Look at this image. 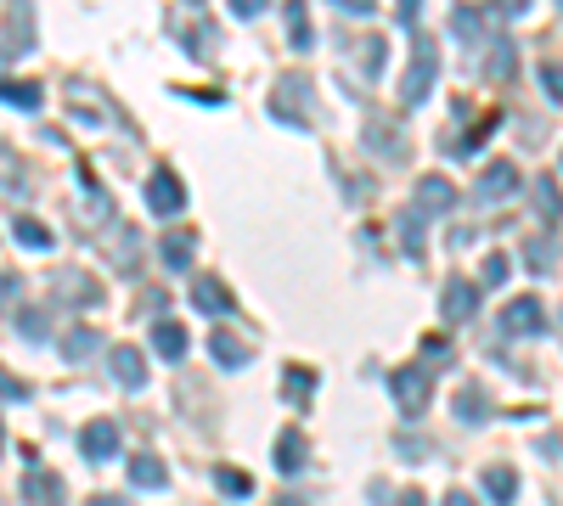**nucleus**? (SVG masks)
Masks as SVG:
<instances>
[{"label": "nucleus", "instance_id": "nucleus-18", "mask_svg": "<svg viewBox=\"0 0 563 506\" xmlns=\"http://www.w3.org/2000/svg\"><path fill=\"white\" fill-rule=\"evenodd\" d=\"M209 355L225 366V371H237V366H248V344H237V337H231L225 326H215L209 332Z\"/></svg>", "mask_w": 563, "mask_h": 506}, {"label": "nucleus", "instance_id": "nucleus-36", "mask_svg": "<svg viewBox=\"0 0 563 506\" xmlns=\"http://www.w3.org/2000/svg\"><path fill=\"white\" fill-rule=\"evenodd\" d=\"M529 259H536V270H552V243H529Z\"/></svg>", "mask_w": 563, "mask_h": 506}, {"label": "nucleus", "instance_id": "nucleus-19", "mask_svg": "<svg viewBox=\"0 0 563 506\" xmlns=\"http://www.w3.org/2000/svg\"><path fill=\"white\" fill-rule=\"evenodd\" d=\"M152 349L163 360H181L186 355V326L181 321H152Z\"/></svg>", "mask_w": 563, "mask_h": 506}, {"label": "nucleus", "instance_id": "nucleus-10", "mask_svg": "<svg viewBox=\"0 0 563 506\" xmlns=\"http://www.w3.org/2000/svg\"><path fill=\"white\" fill-rule=\"evenodd\" d=\"M51 293H57V304H79V310H85V304H96V298H102V287H96V282H85L79 270H57V276H51Z\"/></svg>", "mask_w": 563, "mask_h": 506}, {"label": "nucleus", "instance_id": "nucleus-4", "mask_svg": "<svg viewBox=\"0 0 563 506\" xmlns=\"http://www.w3.org/2000/svg\"><path fill=\"white\" fill-rule=\"evenodd\" d=\"M502 332H513V337H541L547 332V310H541V298H513L507 310H502Z\"/></svg>", "mask_w": 563, "mask_h": 506}, {"label": "nucleus", "instance_id": "nucleus-34", "mask_svg": "<svg viewBox=\"0 0 563 506\" xmlns=\"http://www.w3.org/2000/svg\"><path fill=\"white\" fill-rule=\"evenodd\" d=\"M541 85L552 90V101H563V62H541Z\"/></svg>", "mask_w": 563, "mask_h": 506}, {"label": "nucleus", "instance_id": "nucleus-21", "mask_svg": "<svg viewBox=\"0 0 563 506\" xmlns=\"http://www.w3.org/2000/svg\"><path fill=\"white\" fill-rule=\"evenodd\" d=\"M456 417H462V422H485V417H490V394H485L479 383H462V388H456Z\"/></svg>", "mask_w": 563, "mask_h": 506}, {"label": "nucleus", "instance_id": "nucleus-24", "mask_svg": "<svg viewBox=\"0 0 563 506\" xmlns=\"http://www.w3.org/2000/svg\"><path fill=\"white\" fill-rule=\"evenodd\" d=\"M394 231H401V248H406L412 259H423V209H401Z\"/></svg>", "mask_w": 563, "mask_h": 506}, {"label": "nucleus", "instance_id": "nucleus-9", "mask_svg": "<svg viewBox=\"0 0 563 506\" xmlns=\"http://www.w3.org/2000/svg\"><path fill=\"white\" fill-rule=\"evenodd\" d=\"M192 304L204 316H231L237 310V298H231V287L220 282V276H204V282H192Z\"/></svg>", "mask_w": 563, "mask_h": 506}, {"label": "nucleus", "instance_id": "nucleus-17", "mask_svg": "<svg viewBox=\"0 0 563 506\" xmlns=\"http://www.w3.org/2000/svg\"><path fill=\"white\" fill-rule=\"evenodd\" d=\"M12 236H17V248H35V254L57 248V231H51V225H40V220H28V214H17V220H12Z\"/></svg>", "mask_w": 563, "mask_h": 506}, {"label": "nucleus", "instance_id": "nucleus-6", "mask_svg": "<svg viewBox=\"0 0 563 506\" xmlns=\"http://www.w3.org/2000/svg\"><path fill=\"white\" fill-rule=\"evenodd\" d=\"M23 501L28 506H62V501H69V484H62L51 467H28L23 472Z\"/></svg>", "mask_w": 563, "mask_h": 506}, {"label": "nucleus", "instance_id": "nucleus-37", "mask_svg": "<svg viewBox=\"0 0 563 506\" xmlns=\"http://www.w3.org/2000/svg\"><path fill=\"white\" fill-rule=\"evenodd\" d=\"M231 12H237V17H259L265 0H231Z\"/></svg>", "mask_w": 563, "mask_h": 506}, {"label": "nucleus", "instance_id": "nucleus-28", "mask_svg": "<svg viewBox=\"0 0 563 506\" xmlns=\"http://www.w3.org/2000/svg\"><path fill=\"white\" fill-rule=\"evenodd\" d=\"M513 74V46L507 40H490V57H485V79H507Z\"/></svg>", "mask_w": 563, "mask_h": 506}, {"label": "nucleus", "instance_id": "nucleus-20", "mask_svg": "<svg viewBox=\"0 0 563 506\" xmlns=\"http://www.w3.org/2000/svg\"><path fill=\"white\" fill-rule=\"evenodd\" d=\"M40 85L35 79H0V101H7V108H23V113H35L40 108Z\"/></svg>", "mask_w": 563, "mask_h": 506}, {"label": "nucleus", "instance_id": "nucleus-32", "mask_svg": "<svg viewBox=\"0 0 563 506\" xmlns=\"http://www.w3.org/2000/svg\"><path fill=\"white\" fill-rule=\"evenodd\" d=\"M17 332L28 337V344H46V316H40V310H23V316H17Z\"/></svg>", "mask_w": 563, "mask_h": 506}, {"label": "nucleus", "instance_id": "nucleus-8", "mask_svg": "<svg viewBox=\"0 0 563 506\" xmlns=\"http://www.w3.org/2000/svg\"><path fill=\"white\" fill-rule=\"evenodd\" d=\"M474 186H479V197H485V202H502V197H513V192H518V163H507V158L485 163V175H479Z\"/></svg>", "mask_w": 563, "mask_h": 506}, {"label": "nucleus", "instance_id": "nucleus-35", "mask_svg": "<svg viewBox=\"0 0 563 506\" xmlns=\"http://www.w3.org/2000/svg\"><path fill=\"white\" fill-rule=\"evenodd\" d=\"M445 355H451L445 337H423V360H445Z\"/></svg>", "mask_w": 563, "mask_h": 506}, {"label": "nucleus", "instance_id": "nucleus-39", "mask_svg": "<svg viewBox=\"0 0 563 506\" xmlns=\"http://www.w3.org/2000/svg\"><path fill=\"white\" fill-rule=\"evenodd\" d=\"M440 506H474V495H468V490H451V495H445Z\"/></svg>", "mask_w": 563, "mask_h": 506}, {"label": "nucleus", "instance_id": "nucleus-29", "mask_svg": "<svg viewBox=\"0 0 563 506\" xmlns=\"http://www.w3.org/2000/svg\"><path fill=\"white\" fill-rule=\"evenodd\" d=\"M215 484H220L225 495H237V501L254 495V479H248V472H237V467H215Z\"/></svg>", "mask_w": 563, "mask_h": 506}, {"label": "nucleus", "instance_id": "nucleus-1", "mask_svg": "<svg viewBox=\"0 0 563 506\" xmlns=\"http://www.w3.org/2000/svg\"><path fill=\"white\" fill-rule=\"evenodd\" d=\"M389 394L401 405V417L417 422L428 411V399H435V366H394L389 371Z\"/></svg>", "mask_w": 563, "mask_h": 506}, {"label": "nucleus", "instance_id": "nucleus-42", "mask_svg": "<svg viewBox=\"0 0 563 506\" xmlns=\"http://www.w3.org/2000/svg\"><path fill=\"white\" fill-rule=\"evenodd\" d=\"M558 321H563V316H558Z\"/></svg>", "mask_w": 563, "mask_h": 506}, {"label": "nucleus", "instance_id": "nucleus-13", "mask_svg": "<svg viewBox=\"0 0 563 506\" xmlns=\"http://www.w3.org/2000/svg\"><path fill=\"white\" fill-rule=\"evenodd\" d=\"M305 456H310V439H305L299 428H282V433H277V472H299Z\"/></svg>", "mask_w": 563, "mask_h": 506}, {"label": "nucleus", "instance_id": "nucleus-15", "mask_svg": "<svg viewBox=\"0 0 563 506\" xmlns=\"http://www.w3.org/2000/svg\"><path fill=\"white\" fill-rule=\"evenodd\" d=\"M130 484H142V490H163V484H170V467H163L152 451H142V456H130Z\"/></svg>", "mask_w": 563, "mask_h": 506}, {"label": "nucleus", "instance_id": "nucleus-11", "mask_svg": "<svg viewBox=\"0 0 563 506\" xmlns=\"http://www.w3.org/2000/svg\"><path fill=\"white\" fill-rule=\"evenodd\" d=\"M451 202H456V186H451L445 175H423V181H417V202H412V209H423V214H445Z\"/></svg>", "mask_w": 563, "mask_h": 506}, {"label": "nucleus", "instance_id": "nucleus-41", "mask_svg": "<svg viewBox=\"0 0 563 506\" xmlns=\"http://www.w3.org/2000/svg\"><path fill=\"white\" fill-rule=\"evenodd\" d=\"M282 506H305V501H282Z\"/></svg>", "mask_w": 563, "mask_h": 506}, {"label": "nucleus", "instance_id": "nucleus-25", "mask_svg": "<svg viewBox=\"0 0 563 506\" xmlns=\"http://www.w3.org/2000/svg\"><path fill=\"white\" fill-rule=\"evenodd\" d=\"M451 34H456V40H468V46H479V40H485V12L456 7V12H451Z\"/></svg>", "mask_w": 563, "mask_h": 506}, {"label": "nucleus", "instance_id": "nucleus-38", "mask_svg": "<svg viewBox=\"0 0 563 506\" xmlns=\"http://www.w3.org/2000/svg\"><path fill=\"white\" fill-rule=\"evenodd\" d=\"M85 506H136V501H124V495H90Z\"/></svg>", "mask_w": 563, "mask_h": 506}, {"label": "nucleus", "instance_id": "nucleus-7", "mask_svg": "<svg viewBox=\"0 0 563 506\" xmlns=\"http://www.w3.org/2000/svg\"><path fill=\"white\" fill-rule=\"evenodd\" d=\"M147 209L152 214H181L186 209V186L175 181V169H158V175L147 181Z\"/></svg>", "mask_w": 563, "mask_h": 506}, {"label": "nucleus", "instance_id": "nucleus-22", "mask_svg": "<svg viewBox=\"0 0 563 506\" xmlns=\"http://www.w3.org/2000/svg\"><path fill=\"white\" fill-rule=\"evenodd\" d=\"M529 192H536L541 220H547V225H558V220H563V192H558V181H552V175H541V181H529Z\"/></svg>", "mask_w": 563, "mask_h": 506}, {"label": "nucleus", "instance_id": "nucleus-5", "mask_svg": "<svg viewBox=\"0 0 563 506\" xmlns=\"http://www.w3.org/2000/svg\"><path fill=\"white\" fill-rule=\"evenodd\" d=\"M440 316H445L451 326H462V321H474V316H479V287H474L468 276H456V282H445V293H440Z\"/></svg>", "mask_w": 563, "mask_h": 506}, {"label": "nucleus", "instance_id": "nucleus-2", "mask_svg": "<svg viewBox=\"0 0 563 506\" xmlns=\"http://www.w3.org/2000/svg\"><path fill=\"white\" fill-rule=\"evenodd\" d=\"M435 79H440V51L428 46V40H417V57H412V67H406V79H401V101H406V108H417V101H428V90H435Z\"/></svg>", "mask_w": 563, "mask_h": 506}, {"label": "nucleus", "instance_id": "nucleus-30", "mask_svg": "<svg viewBox=\"0 0 563 506\" xmlns=\"http://www.w3.org/2000/svg\"><path fill=\"white\" fill-rule=\"evenodd\" d=\"M507 270H513V259H507V254H490V259L479 264V287H502V282H507Z\"/></svg>", "mask_w": 563, "mask_h": 506}, {"label": "nucleus", "instance_id": "nucleus-12", "mask_svg": "<svg viewBox=\"0 0 563 506\" xmlns=\"http://www.w3.org/2000/svg\"><path fill=\"white\" fill-rule=\"evenodd\" d=\"M192 254H197V231H170V236L158 243V259L170 264L175 276H186V270H192Z\"/></svg>", "mask_w": 563, "mask_h": 506}, {"label": "nucleus", "instance_id": "nucleus-33", "mask_svg": "<svg viewBox=\"0 0 563 506\" xmlns=\"http://www.w3.org/2000/svg\"><path fill=\"white\" fill-rule=\"evenodd\" d=\"M28 394H35V388H28L23 378H12V371H7V366H0V399H17V405H23Z\"/></svg>", "mask_w": 563, "mask_h": 506}, {"label": "nucleus", "instance_id": "nucleus-40", "mask_svg": "<svg viewBox=\"0 0 563 506\" xmlns=\"http://www.w3.org/2000/svg\"><path fill=\"white\" fill-rule=\"evenodd\" d=\"M394 506H423V495H417V490H401V495H394Z\"/></svg>", "mask_w": 563, "mask_h": 506}, {"label": "nucleus", "instance_id": "nucleus-3", "mask_svg": "<svg viewBox=\"0 0 563 506\" xmlns=\"http://www.w3.org/2000/svg\"><path fill=\"white\" fill-rule=\"evenodd\" d=\"M79 456L85 461H113L119 456V422L113 417H96L79 428Z\"/></svg>", "mask_w": 563, "mask_h": 506}, {"label": "nucleus", "instance_id": "nucleus-26", "mask_svg": "<svg viewBox=\"0 0 563 506\" xmlns=\"http://www.w3.org/2000/svg\"><path fill=\"white\" fill-rule=\"evenodd\" d=\"M282 394H287L293 405H305V399L316 394V371H305V366H293L287 378H282Z\"/></svg>", "mask_w": 563, "mask_h": 506}, {"label": "nucleus", "instance_id": "nucleus-31", "mask_svg": "<svg viewBox=\"0 0 563 506\" xmlns=\"http://www.w3.org/2000/svg\"><path fill=\"white\" fill-rule=\"evenodd\" d=\"M0 192H28V186H23V163H17L7 147H0Z\"/></svg>", "mask_w": 563, "mask_h": 506}, {"label": "nucleus", "instance_id": "nucleus-27", "mask_svg": "<svg viewBox=\"0 0 563 506\" xmlns=\"http://www.w3.org/2000/svg\"><path fill=\"white\" fill-rule=\"evenodd\" d=\"M287 40H293V51H310V12L305 7H287Z\"/></svg>", "mask_w": 563, "mask_h": 506}, {"label": "nucleus", "instance_id": "nucleus-23", "mask_svg": "<svg viewBox=\"0 0 563 506\" xmlns=\"http://www.w3.org/2000/svg\"><path fill=\"white\" fill-rule=\"evenodd\" d=\"M96 349H102V332H96V326H74L69 337H62V360H85V355H96Z\"/></svg>", "mask_w": 563, "mask_h": 506}, {"label": "nucleus", "instance_id": "nucleus-16", "mask_svg": "<svg viewBox=\"0 0 563 506\" xmlns=\"http://www.w3.org/2000/svg\"><path fill=\"white\" fill-rule=\"evenodd\" d=\"M485 495L495 501V506H507V501H518V472L513 467H502V461H495V467H485Z\"/></svg>", "mask_w": 563, "mask_h": 506}, {"label": "nucleus", "instance_id": "nucleus-14", "mask_svg": "<svg viewBox=\"0 0 563 506\" xmlns=\"http://www.w3.org/2000/svg\"><path fill=\"white\" fill-rule=\"evenodd\" d=\"M113 378H119L124 388H147V360H142V349L119 344V349H113Z\"/></svg>", "mask_w": 563, "mask_h": 506}]
</instances>
